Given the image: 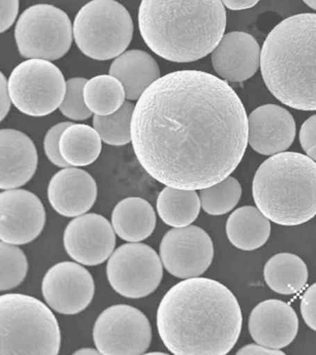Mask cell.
I'll use <instances>...</instances> for the list:
<instances>
[{
  "label": "cell",
  "instance_id": "cell-1",
  "mask_svg": "<svg viewBox=\"0 0 316 355\" xmlns=\"http://www.w3.org/2000/svg\"><path fill=\"white\" fill-rule=\"evenodd\" d=\"M249 144V118L226 82L201 71L160 77L135 105L133 148L163 185L197 191L222 182L240 165Z\"/></svg>",
  "mask_w": 316,
  "mask_h": 355
},
{
  "label": "cell",
  "instance_id": "cell-2",
  "mask_svg": "<svg viewBox=\"0 0 316 355\" xmlns=\"http://www.w3.org/2000/svg\"><path fill=\"white\" fill-rule=\"evenodd\" d=\"M157 327L171 354L224 355L240 338L242 313L226 286L207 277H191L163 296L158 307Z\"/></svg>",
  "mask_w": 316,
  "mask_h": 355
},
{
  "label": "cell",
  "instance_id": "cell-3",
  "mask_svg": "<svg viewBox=\"0 0 316 355\" xmlns=\"http://www.w3.org/2000/svg\"><path fill=\"white\" fill-rule=\"evenodd\" d=\"M138 27L147 46L159 57L193 62L220 43L226 12L222 0H142Z\"/></svg>",
  "mask_w": 316,
  "mask_h": 355
},
{
  "label": "cell",
  "instance_id": "cell-4",
  "mask_svg": "<svg viewBox=\"0 0 316 355\" xmlns=\"http://www.w3.org/2000/svg\"><path fill=\"white\" fill-rule=\"evenodd\" d=\"M260 71L269 91L283 104L316 110V13L288 17L269 33Z\"/></svg>",
  "mask_w": 316,
  "mask_h": 355
},
{
  "label": "cell",
  "instance_id": "cell-5",
  "mask_svg": "<svg viewBox=\"0 0 316 355\" xmlns=\"http://www.w3.org/2000/svg\"><path fill=\"white\" fill-rule=\"evenodd\" d=\"M252 196L260 212L274 223L297 226L316 215V163L296 152L272 155L252 182Z\"/></svg>",
  "mask_w": 316,
  "mask_h": 355
},
{
  "label": "cell",
  "instance_id": "cell-6",
  "mask_svg": "<svg viewBox=\"0 0 316 355\" xmlns=\"http://www.w3.org/2000/svg\"><path fill=\"white\" fill-rule=\"evenodd\" d=\"M60 343L57 318L40 300L20 293L0 296V355H57Z\"/></svg>",
  "mask_w": 316,
  "mask_h": 355
},
{
  "label": "cell",
  "instance_id": "cell-7",
  "mask_svg": "<svg viewBox=\"0 0 316 355\" xmlns=\"http://www.w3.org/2000/svg\"><path fill=\"white\" fill-rule=\"evenodd\" d=\"M74 41L83 54L110 60L131 43L134 24L124 6L115 0H92L78 11L74 22Z\"/></svg>",
  "mask_w": 316,
  "mask_h": 355
},
{
  "label": "cell",
  "instance_id": "cell-8",
  "mask_svg": "<svg viewBox=\"0 0 316 355\" xmlns=\"http://www.w3.org/2000/svg\"><path fill=\"white\" fill-rule=\"evenodd\" d=\"M15 35L22 57L51 61L63 58L71 49L74 30L65 11L38 4L24 11Z\"/></svg>",
  "mask_w": 316,
  "mask_h": 355
},
{
  "label": "cell",
  "instance_id": "cell-9",
  "mask_svg": "<svg viewBox=\"0 0 316 355\" xmlns=\"http://www.w3.org/2000/svg\"><path fill=\"white\" fill-rule=\"evenodd\" d=\"M13 104L21 112L44 116L60 107L67 82L63 72L49 60L30 58L13 69L8 80Z\"/></svg>",
  "mask_w": 316,
  "mask_h": 355
},
{
  "label": "cell",
  "instance_id": "cell-10",
  "mask_svg": "<svg viewBox=\"0 0 316 355\" xmlns=\"http://www.w3.org/2000/svg\"><path fill=\"white\" fill-rule=\"evenodd\" d=\"M163 276L162 259L147 244H123L108 261L107 277L110 285L126 298L149 296L159 287Z\"/></svg>",
  "mask_w": 316,
  "mask_h": 355
},
{
  "label": "cell",
  "instance_id": "cell-11",
  "mask_svg": "<svg viewBox=\"0 0 316 355\" xmlns=\"http://www.w3.org/2000/svg\"><path fill=\"white\" fill-rule=\"evenodd\" d=\"M151 338L148 318L131 305L116 304L108 307L94 324V344L104 355L146 354Z\"/></svg>",
  "mask_w": 316,
  "mask_h": 355
},
{
  "label": "cell",
  "instance_id": "cell-12",
  "mask_svg": "<svg viewBox=\"0 0 316 355\" xmlns=\"http://www.w3.org/2000/svg\"><path fill=\"white\" fill-rule=\"evenodd\" d=\"M212 239L201 227L187 226L169 230L160 244V257L166 270L178 279L201 276L213 262Z\"/></svg>",
  "mask_w": 316,
  "mask_h": 355
},
{
  "label": "cell",
  "instance_id": "cell-13",
  "mask_svg": "<svg viewBox=\"0 0 316 355\" xmlns=\"http://www.w3.org/2000/svg\"><path fill=\"white\" fill-rule=\"evenodd\" d=\"M42 293L49 306L63 315H76L90 304L95 293L92 275L74 262L51 266L43 277Z\"/></svg>",
  "mask_w": 316,
  "mask_h": 355
},
{
  "label": "cell",
  "instance_id": "cell-14",
  "mask_svg": "<svg viewBox=\"0 0 316 355\" xmlns=\"http://www.w3.org/2000/svg\"><path fill=\"white\" fill-rule=\"evenodd\" d=\"M46 224L45 207L35 193L10 189L0 193V240L23 245L35 240Z\"/></svg>",
  "mask_w": 316,
  "mask_h": 355
},
{
  "label": "cell",
  "instance_id": "cell-15",
  "mask_svg": "<svg viewBox=\"0 0 316 355\" xmlns=\"http://www.w3.org/2000/svg\"><path fill=\"white\" fill-rule=\"evenodd\" d=\"M63 244L69 257L84 266H98L109 259L116 244L113 224L99 214H84L67 225Z\"/></svg>",
  "mask_w": 316,
  "mask_h": 355
},
{
  "label": "cell",
  "instance_id": "cell-16",
  "mask_svg": "<svg viewBox=\"0 0 316 355\" xmlns=\"http://www.w3.org/2000/svg\"><path fill=\"white\" fill-rule=\"evenodd\" d=\"M296 137V122L285 108L263 105L249 116V144L263 155H274L290 148Z\"/></svg>",
  "mask_w": 316,
  "mask_h": 355
},
{
  "label": "cell",
  "instance_id": "cell-17",
  "mask_svg": "<svg viewBox=\"0 0 316 355\" xmlns=\"http://www.w3.org/2000/svg\"><path fill=\"white\" fill-rule=\"evenodd\" d=\"M249 330L256 343L281 349L290 345L298 334V315L287 302L265 300L251 311Z\"/></svg>",
  "mask_w": 316,
  "mask_h": 355
},
{
  "label": "cell",
  "instance_id": "cell-18",
  "mask_svg": "<svg viewBox=\"0 0 316 355\" xmlns=\"http://www.w3.org/2000/svg\"><path fill=\"white\" fill-rule=\"evenodd\" d=\"M98 196V186L88 172L76 166L63 168L49 180V204L60 215L76 218L92 208Z\"/></svg>",
  "mask_w": 316,
  "mask_h": 355
},
{
  "label": "cell",
  "instance_id": "cell-19",
  "mask_svg": "<svg viewBox=\"0 0 316 355\" xmlns=\"http://www.w3.org/2000/svg\"><path fill=\"white\" fill-rule=\"evenodd\" d=\"M260 44L244 32H231L223 36L212 52L216 73L229 83H241L253 76L260 67Z\"/></svg>",
  "mask_w": 316,
  "mask_h": 355
},
{
  "label": "cell",
  "instance_id": "cell-20",
  "mask_svg": "<svg viewBox=\"0 0 316 355\" xmlns=\"http://www.w3.org/2000/svg\"><path fill=\"white\" fill-rule=\"evenodd\" d=\"M0 188L17 189L34 176L38 165L35 144L26 133L13 129L0 130Z\"/></svg>",
  "mask_w": 316,
  "mask_h": 355
},
{
  "label": "cell",
  "instance_id": "cell-21",
  "mask_svg": "<svg viewBox=\"0 0 316 355\" xmlns=\"http://www.w3.org/2000/svg\"><path fill=\"white\" fill-rule=\"evenodd\" d=\"M110 75L123 83L126 98L138 100L160 78L159 65L149 53L134 49L124 52L110 65Z\"/></svg>",
  "mask_w": 316,
  "mask_h": 355
},
{
  "label": "cell",
  "instance_id": "cell-22",
  "mask_svg": "<svg viewBox=\"0 0 316 355\" xmlns=\"http://www.w3.org/2000/svg\"><path fill=\"white\" fill-rule=\"evenodd\" d=\"M156 222L153 207L140 197L122 200L113 211L112 224L116 234L130 243H140L149 238Z\"/></svg>",
  "mask_w": 316,
  "mask_h": 355
},
{
  "label": "cell",
  "instance_id": "cell-23",
  "mask_svg": "<svg viewBox=\"0 0 316 355\" xmlns=\"http://www.w3.org/2000/svg\"><path fill=\"white\" fill-rule=\"evenodd\" d=\"M226 230L233 245L243 251H254L265 245L270 237V219L259 208L246 205L230 215Z\"/></svg>",
  "mask_w": 316,
  "mask_h": 355
},
{
  "label": "cell",
  "instance_id": "cell-24",
  "mask_svg": "<svg viewBox=\"0 0 316 355\" xmlns=\"http://www.w3.org/2000/svg\"><path fill=\"white\" fill-rule=\"evenodd\" d=\"M263 275L268 287L283 295H293L303 290L309 276L304 261L290 252H280L271 257L265 263Z\"/></svg>",
  "mask_w": 316,
  "mask_h": 355
},
{
  "label": "cell",
  "instance_id": "cell-25",
  "mask_svg": "<svg viewBox=\"0 0 316 355\" xmlns=\"http://www.w3.org/2000/svg\"><path fill=\"white\" fill-rule=\"evenodd\" d=\"M101 141L95 128L73 123L60 136V155L71 166L90 165L101 155Z\"/></svg>",
  "mask_w": 316,
  "mask_h": 355
},
{
  "label": "cell",
  "instance_id": "cell-26",
  "mask_svg": "<svg viewBox=\"0 0 316 355\" xmlns=\"http://www.w3.org/2000/svg\"><path fill=\"white\" fill-rule=\"evenodd\" d=\"M201 202L196 191L166 186L157 199V212L165 224L174 227L190 226L201 211Z\"/></svg>",
  "mask_w": 316,
  "mask_h": 355
},
{
  "label": "cell",
  "instance_id": "cell-27",
  "mask_svg": "<svg viewBox=\"0 0 316 355\" xmlns=\"http://www.w3.org/2000/svg\"><path fill=\"white\" fill-rule=\"evenodd\" d=\"M126 94L123 83L112 75H99L88 80L84 88L85 104L96 115L115 113L124 105Z\"/></svg>",
  "mask_w": 316,
  "mask_h": 355
},
{
  "label": "cell",
  "instance_id": "cell-28",
  "mask_svg": "<svg viewBox=\"0 0 316 355\" xmlns=\"http://www.w3.org/2000/svg\"><path fill=\"white\" fill-rule=\"evenodd\" d=\"M135 107L126 101L117 111L110 115H96L93 125L102 141L110 146H121L132 141V119Z\"/></svg>",
  "mask_w": 316,
  "mask_h": 355
},
{
  "label": "cell",
  "instance_id": "cell-29",
  "mask_svg": "<svg viewBox=\"0 0 316 355\" xmlns=\"http://www.w3.org/2000/svg\"><path fill=\"white\" fill-rule=\"evenodd\" d=\"M242 196L237 179L227 177L222 182L199 190L202 209L210 216H222L234 209Z\"/></svg>",
  "mask_w": 316,
  "mask_h": 355
},
{
  "label": "cell",
  "instance_id": "cell-30",
  "mask_svg": "<svg viewBox=\"0 0 316 355\" xmlns=\"http://www.w3.org/2000/svg\"><path fill=\"white\" fill-rule=\"evenodd\" d=\"M28 261L26 254L15 244L0 243V290H13L26 279Z\"/></svg>",
  "mask_w": 316,
  "mask_h": 355
},
{
  "label": "cell",
  "instance_id": "cell-31",
  "mask_svg": "<svg viewBox=\"0 0 316 355\" xmlns=\"http://www.w3.org/2000/svg\"><path fill=\"white\" fill-rule=\"evenodd\" d=\"M88 80L85 78H71L67 80V89L60 110L65 116L74 121H85L92 116L84 98V88Z\"/></svg>",
  "mask_w": 316,
  "mask_h": 355
},
{
  "label": "cell",
  "instance_id": "cell-32",
  "mask_svg": "<svg viewBox=\"0 0 316 355\" xmlns=\"http://www.w3.org/2000/svg\"><path fill=\"white\" fill-rule=\"evenodd\" d=\"M72 124H73V122L65 121L54 125L53 127L49 130L45 139H44V149H45L47 157H48L49 160L52 164L60 166V168L71 166L63 159L62 155H60L59 144L60 136H62L63 130Z\"/></svg>",
  "mask_w": 316,
  "mask_h": 355
},
{
  "label": "cell",
  "instance_id": "cell-33",
  "mask_svg": "<svg viewBox=\"0 0 316 355\" xmlns=\"http://www.w3.org/2000/svg\"><path fill=\"white\" fill-rule=\"evenodd\" d=\"M299 143L308 157L316 162V114L302 124L299 130Z\"/></svg>",
  "mask_w": 316,
  "mask_h": 355
},
{
  "label": "cell",
  "instance_id": "cell-34",
  "mask_svg": "<svg viewBox=\"0 0 316 355\" xmlns=\"http://www.w3.org/2000/svg\"><path fill=\"white\" fill-rule=\"evenodd\" d=\"M301 312L307 326L316 331V283L310 286L302 296Z\"/></svg>",
  "mask_w": 316,
  "mask_h": 355
},
{
  "label": "cell",
  "instance_id": "cell-35",
  "mask_svg": "<svg viewBox=\"0 0 316 355\" xmlns=\"http://www.w3.org/2000/svg\"><path fill=\"white\" fill-rule=\"evenodd\" d=\"M19 13V0H1L0 33L6 32L15 24Z\"/></svg>",
  "mask_w": 316,
  "mask_h": 355
},
{
  "label": "cell",
  "instance_id": "cell-36",
  "mask_svg": "<svg viewBox=\"0 0 316 355\" xmlns=\"http://www.w3.org/2000/svg\"><path fill=\"white\" fill-rule=\"evenodd\" d=\"M1 80H0V114H1V121H3L8 113H9L10 105H12V98H10L9 85L6 77L3 73H0Z\"/></svg>",
  "mask_w": 316,
  "mask_h": 355
},
{
  "label": "cell",
  "instance_id": "cell-37",
  "mask_svg": "<svg viewBox=\"0 0 316 355\" xmlns=\"http://www.w3.org/2000/svg\"><path fill=\"white\" fill-rule=\"evenodd\" d=\"M238 355L241 354H260V355H271V354H285L284 352L280 349L268 348V347L260 345V344H249L244 346L243 348L238 349Z\"/></svg>",
  "mask_w": 316,
  "mask_h": 355
},
{
  "label": "cell",
  "instance_id": "cell-38",
  "mask_svg": "<svg viewBox=\"0 0 316 355\" xmlns=\"http://www.w3.org/2000/svg\"><path fill=\"white\" fill-rule=\"evenodd\" d=\"M224 7L231 10H248L253 8L260 0H222Z\"/></svg>",
  "mask_w": 316,
  "mask_h": 355
},
{
  "label": "cell",
  "instance_id": "cell-39",
  "mask_svg": "<svg viewBox=\"0 0 316 355\" xmlns=\"http://www.w3.org/2000/svg\"><path fill=\"white\" fill-rule=\"evenodd\" d=\"M74 354H101L98 349L84 348L74 352Z\"/></svg>",
  "mask_w": 316,
  "mask_h": 355
},
{
  "label": "cell",
  "instance_id": "cell-40",
  "mask_svg": "<svg viewBox=\"0 0 316 355\" xmlns=\"http://www.w3.org/2000/svg\"><path fill=\"white\" fill-rule=\"evenodd\" d=\"M303 2L308 6V7L316 10V0H303Z\"/></svg>",
  "mask_w": 316,
  "mask_h": 355
}]
</instances>
